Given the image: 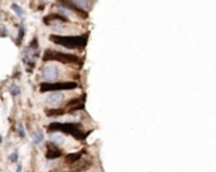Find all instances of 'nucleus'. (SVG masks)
I'll use <instances>...</instances> for the list:
<instances>
[{
	"label": "nucleus",
	"mask_w": 216,
	"mask_h": 172,
	"mask_svg": "<svg viewBox=\"0 0 216 172\" xmlns=\"http://www.w3.org/2000/svg\"><path fill=\"white\" fill-rule=\"evenodd\" d=\"M9 92L12 96H19L21 94V88H19V85H17V83H12L10 87H9Z\"/></svg>",
	"instance_id": "9"
},
{
	"label": "nucleus",
	"mask_w": 216,
	"mask_h": 172,
	"mask_svg": "<svg viewBox=\"0 0 216 172\" xmlns=\"http://www.w3.org/2000/svg\"><path fill=\"white\" fill-rule=\"evenodd\" d=\"M50 40L52 42H55L57 45H62L65 47H81V46H85L86 44V37L83 36H50Z\"/></svg>",
	"instance_id": "1"
},
{
	"label": "nucleus",
	"mask_w": 216,
	"mask_h": 172,
	"mask_svg": "<svg viewBox=\"0 0 216 172\" xmlns=\"http://www.w3.org/2000/svg\"><path fill=\"white\" fill-rule=\"evenodd\" d=\"M0 30H1V26H0Z\"/></svg>",
	"instance_id": "16"
},
{
	"label": "nucleus",
	"mask_w": 216,
	"mask_h": 172,
	"mask_svg": "<svg viewBox=\"0 0 216 172\" xmlns=\"http://www.w3.org/2000/svg\"><path fill=\"white\" fill-rule=\"evenodd\" d=\"M59 60L61 63H73V61H76L78 57L74 55H69V54H61V52H55L52 50H47L45 56H43V60Z\"/></svg>",
	"instance_id": "4"
},
{
	"label": "nucleus",
	"mask_w": 216,
	"mask_h": 172,
	"mask_svg": "<svg viewBox=\"0 0 216 172\" xmlns=\"http://www.w3.org/2000/svg\"><path fill=\"white\" fill-rule=\"evenodd\" d=\"M50 140H51V143H54V144H56V145L65 144V136L60 133H51Z\"/></svg>",
	"instance_id": "6"
},
{
	"label": "nucleus",
	"mask_w": 216,
	"mask_h": 172,
	"mask_svg": "<svg viewBox=\"0 0 216 172\" xmlns=\"http://www.w3.org/2000/svg\"><path fill=\"white\" fill-rule=\"evenodd\" d=\"M22 170H23L22 163H18V165H17V170H15V172H22Z\"/></svg>",
	"instance_id": "14"
},
{
	"label": "nucleus",
	"mask_w": 216,
	"mask_h": 172,
	"mask_svg": "<svg viewBox=\"0 0 216 172\" xmlns=\"http://www.w3.org/2000/svg\"><path fill=\"white\" fill-rule=\"evenodd\" d=\"M60 156H61V153L59 150H49L46 154L47 158H56V157H60Z\"/></svg>",
	"instance_id": "12"
},
{
	"label": "nucleus",
	"mask_w": 216,
	"mask_h": 172,
	"mask_svg": "<svg viewBox=\"0 0 216 172\" xmlns=\"http://www.w3.org/2000/svg\"><path fill=\"white\" fill-rule=\"evenodd\" d=\"M76 87L75 83H69V82H60V83H42L40 90L42 93L45 92H61L64 89H73Z\"/></svg>",
	"instance_id": "2"
},
{
	"label": "nucleus",
	"mask_w": 216,
	"mask_h": 172,
	"mask_svg": "<svg viewBox=\"0 0 216 172\" xmlns=\"http://www.w3.org/2000/svg\"><path fill=\"white\" fill-rule=\"evenodd\" d=\"M3 143V136H1V134H0V144Z\"/></svg>",
	"instance_id": "15"
},
{
	"label": "nucleus",
	"mask_w": 216,
	"mask_h": 172,
	"mask_svg": "<svg viewBox=\"0 0 216 172\" xmlns=\"http://www.w3.org/2000/svg\"><path fill=\"white\" fill-rule=\"evenodd\" d=\"M64 99H65V94L62 92H52L50 94H47L46 103L49 105V106L56 108V107H59L62 102H64Z\"/></svg>",
	"instance_id": "5"
},
{
	"label": "nucleus",
	"mask_w": 216,
	"mask_h": 172,
	"mask_svg": "<svg viewBox=\"0 0 216 172\" xmlns=\"http://www.w3.org/2000/svg\"><path fill=\"white\" fill-rule=\"evenodd\" d=\"M60 76V68L55 64H47L42 69V78L46 80V83H55V80Z\"/></svg>",
	"instance_id": "3"
},
{
	"label": "nucleus",
	"mask_w": 216,
	"mask_h": 172,
	"mask_svg": "<svg viewBox=\"0 0 216 172\" xmlns=\"http://www.w3.org/2000/svg\"><path fill=\"white\" fill-rule=\"evenodd\" d=\"M18 159H19V154H18V152H13L10 156H9V161L12 162V163H18Z\"/></svg>",
	"instance_id": "13"
},
{
	"label": "nucleus",
	"mask_w": 216,
	"mask_h": 172,
	"mask_svg": "<svg viewBox=\"0 0 216 172\" xmlns=\"http://www.w3.org/2000/svg\"><path fill=\"white\" fill-rule=\"evenodd\" d=\"M43 139H45V134H43L41 130H38V131L32 134V143L35 145H40L43 142Z\"/></svg>",
	"instance_id": "7"
},
{
	"label": "nucleus",
	"mask_w": 216,
	"mask_h": 172,
	"mask_svg": "<svg viewBox=\"0 0 216 172\" xmlns=\"http://www.w3.org/2000/svg\"><path fill=\"white\" fill-rule=\"evenodd\" d=\"M24 33H26L24 27H23V26H19V30H18V37H17V40H15V44H17L18 46L22 44V40H23V37H24Z\"/></svg>",
	"instance_id": "8"
},
{
	"label": "nucleus",
	"mask_w": 216,
	"mask_h": 172,
	"mask_svg": "<svg viewBox=\"0 0 216 172\" xmlns=\"http://www.w3.org/2000/svg\"><path fill=\"white\" fill-rule=\"evenodd\" d=\"M12 9H13V12L17 14V17H19V18H22L23 16H24V10L18 5V4H13L12 5Z\"/></svg>",
	"instance_id": "10"
},
{
	"label": "nucleus",
	"mask_w": 216,
	"mask_h": 172,
	"mask_svg": "<svg viewBox=\"0 0 216 172\" xmlns=\"http://www.w3.org/2000/svg\"><path fill=\"white\" fill-rule=\"evenodd\" d=\"M17 133H18V135L21 136V138H24L26 136V131H24V128H23V124L22 122H19L18 125H17Z\"/></svg>",
	"instance_id": "11"
}]
</instances>
